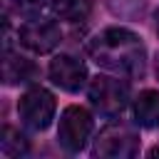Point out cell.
<instances>
[{
  "label": "cell",
  "instance_id": "obj_1",
  "mask_svg": "<svg viewBox=\"0 0 159 159\" xmlns=\"http://www.w3.org/2000/svg\"><path fill=\"white\" fill-rule=\"evenodd\" d=\"M87 52L99 67H107L117 75L142 77L147 67V47L142 37L127 27H104L89 40Z\"/></svg>",
  "mask_w": 159,
  "mask_h": 159
},
{
  "label": "cell",
  "instance_id": "obj_2",
  "mask_svg": "<svg viewBox=\"0 0 159 159\" xmlns=\"http://www.w3.org/2000/svg\"><path fill=\"white\" fill-rule=\"evenodd\" d=\"M87 94H89L92 107L104 117H117L129 104V84L119 77H109V75H97L89 82Z\"/></svg>",
  "mask_w": 159,
  "mask_h": 159
},
{
  "label": "cell",
  "instance_id": "obj_3",
  "mask_svg": "<svg viewBox=\"0 0 159 159\" xmlns=\"http://www.w3.org/2000/svg\"><path fill=\"white\" fill-rule=\"evenodd\" d=\"M94 154L104 159H132L139 154V134L122 122L107 124L94 139Z\"/></svg>",
  "mask_w": 159,
  "mask_h": 159
},
{
  "label": "cell",
  "instance_id": "obj_4",
  "mask_svg": "<svg viewBox=\"0 0 159 159\" xmlns=\"http://www.w3.org/2000/svg\"><path fill=\"white\" fill-rule=\"evenodd\" d=\"M55 94L45 87H30L20 99H17V114L22 119L25 127L35 129V132H42L52 124L55 119Z\"/></svg>",
  "mask_w": 159,
  "mask_h": 159
},
{
  "label": "cell",
  "instance_id": "obj_5",
  "mask_svg": "<svg viewBox=\"0 0 159 159\" xmlns=\"http://www.w3.org/2000/svg\"><path fill=\"white\" fill-rule=\"evenodd\" d=\"M92 114L84 109V107H67L62 114H60V127H57V139H60V147L65 152H80L84 149L89 134H92Z\"/></svg>",
  "mask_w": 159,
  "mask_h": 159
},
{
  "label": "cell",
  "instance_id": "obj_6",
  "mask_svg": "<svg viewBox=\"0 0 159 159\" xmlns=\"http://www.w3.org/2000/svg\"><path fill=\"white\" fill-rule=\"evenodd\" d=\"M17 40H20V45L27 47L30 52H35V55H47V52H52V50L62 42V32H60L57 22L35 15V17H30L27 22L20 25Z\"/></svg>",
  "mask_w": 159,
  "mask_h": 159
},
{
  "label": "cell",
  "instance_id": "obj_7",
  "mask_svg": "<svg viewBox=\"0 0 159 159\" xmlns=\"http://www.w3.org/2000/svg\"><path fill=\"white\" fill-rule=\"evenodd\" d=\"M50 80L67 92H77L87 82V65L72 55H57L50 62Z\"/></svg>",
  "mask_w": 159,
  "mask_h": 159
},
{
  "label": "cell",
  "instance_id": "obj_8",
  "mask_svg": "<svg viewBox=\"0 0 159 159\" xmlns=\"http://www.w3.org/2000/svg\"><path fill=\"white\" fill-rule=\"evenodd\" d=\"M40 75L37 65L12 50H5L2 55V80L5 84H27Z\"/></svg>",
  "mask_w": 159,
  "mask_h": 159
},
{
  "label": "cell",
  "instance_id": "obj_9",
  "mask_svg": "<svg viewBox=\"0 0 159 159\" xmlns=\"http://www.w3.org/2000/svg\"><path fill=\"white\" fill-rule=\"evenodd\" d=\"M134 119L147 129L159 127V92L157 89H144V92L137 94V99H134Z\"/></svg>",
  "mask_w": 159,
  "mask_h": 159
},
{
  "label": "cell",
  "instance_id": "obj_10",
  "mask_svg": "<svg viewBox=\"0 0 159 159\" xmlns=\"http://www.w3.org/2000/svg\"><path fill=\"white\" fill-rule=\"evenodd\" d=\"M50 7L65 22H82L92 12V0H50Z\"/></svg>",
  "mask_w": 159,
  "mask_h": 159
},
{
  "label": "cell",
  "instance_id": "obj_11",
  "mask_svg": "<svg viewBox=\"0 0 159 159\" xmlns=\"http://www.w3.org/2000/svg\"><path fill=\"white\" fill-rule=\"evenodd\" d=\"M30 144L25 139L22 132H17L15 127H2V134H0V152L5 157H22L27 154Z\"/></svg>",
  "mask_w": 159,
  "mask_h": 159
},
{
  "label": "cell",
  "instance_id": "obj_12",
  "mask_svg": "<svg viewBox=\"0 0 159 159\" xmlns=\"http://www.w3.org/2000/svg\"><path fill=\"white\" fill-rule=\"evenodd\" d=\"M47 0H2V7L7 15H17V17H35L42 5Z\"/></svg>",
  "mask_w": 159,
  "mask_h": 159
},
{
  "label": "cell",
  "instance_id": "obj_13",
  "mask_svg": "<svg viewBox=\"0 0 159 159\" xmlns=\"http://www.w3.org/2000/svg\"><path fill=\"white\" fill-rule=\"evenodd\" d=\"M154 17H157V32H159V10H157V15H154Z\"/></svg>",
  "mask_w": 159,
  "mask_h": 159
},
{
  "label": "cell",
  "instance_id": "obj_14",
  "mask_svg": "<svg viewBox=\"0 0 159 159\" xmlns=\"http://www.w3.org/2000/svg\"><path fill=\"white\" fill-rule=\"evenodd\" d=\"M157 77H159V62H157Z\"/></svg>",
  "mask_w": 159,
  "mask_h": 159
}]
</instances>
